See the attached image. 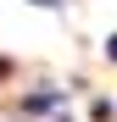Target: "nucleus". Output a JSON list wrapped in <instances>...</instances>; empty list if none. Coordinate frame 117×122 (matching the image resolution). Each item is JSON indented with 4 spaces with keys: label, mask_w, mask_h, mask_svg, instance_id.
Instances as JSON below:
<instances>
[{
    "label": "nucleus",
    "mask_w": 117,
    "mask_h": 122,
    "mask_svg": "<svg viewBox=\"0 0 117 122\" xmlns=\"http://www.w3.org/2000/svg\"><path fill=\"white\" fill-rule=\"evenodd\" d=\"M106 50H111V61H117V39H111V45H106Z\"/></svg>",
    "instance_id": "nucleus-1"
}]
</instances>
